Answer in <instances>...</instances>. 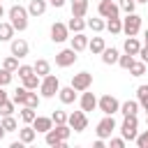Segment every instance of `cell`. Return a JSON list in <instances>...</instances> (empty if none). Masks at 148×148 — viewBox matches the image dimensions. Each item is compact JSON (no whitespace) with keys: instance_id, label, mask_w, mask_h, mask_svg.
Returning a JSON list of instances; mask_svg holds the SVG:
<instances>
[{"instance_id":"6da1fadb","label":"cell","mask_w":148,"mask_h":148,"mask_svg":"<svg viewBox=\"0 0 148 148\" xmlns=\"http://www.w3.org/2000/svg\"><path fill=\"white\" fill-rule=\"evenodd\" d=\"M7 14H9V23H12L14 30L23 32V30L28 28V9H25V7H21V5H12Z\"/></svg>"},{"instance_id":"7a4b0ae2","label":"cell","mask_w":148,"mask_h":148,"mask_svg":"<svg viewBox=\"0 0 148 148\" xmlns=\"http://www.w3.org/2000/svg\"><path fill=\"white\" fill-rule=\"evenodd\" d=\"M58 90H60L58 76H53V74L42 76V81H39V92H42V97H46V99H49V97H56Z\"/></svg>"},{"instance_id":"3957f363","label":"cell","mask_w":148,"mask_h":148,"mask_svg":"<svg viewBox=\"0 0 148 148\" xmlns=\"http://www.w3.org/2000/svg\"><path fill=\"white\" fill-rule=\"evenodd\" d=\"M136 127H139L136 116H125V120H123V125H120V134H123V139H125V141H134L136 134H139Z\"/></svg>"},{"instance_id":"277c9868","label":"cell","mask_w":148,"mask_h":148,"mask_svg":"<svg viewBox=\"0 0 148 148\" xmlns=\"http://www.w3.org/2000/svg\"><path fill=\"white\" fill-rule=\"evenodd\" d=\"M139 30H141V16L134 14V12H130V14L123 18V32H125L127 37H134Z\"/></svg>"},{"instance_id":"5b68a950","label":"cell","mask_w":148,"mask_h":148,"mask_svg":"<svg viewBox=\"0 0 148 148\" xmlns=\"http://www.w3.org/2000/svg\"><path fill=\"white\" fill-rule=\"evenodd\" d=\"M97 106H99V111H102L104 116H113V113L120 109V102H118L113 95H104V97L97 99Z\"/></svg>"},{"instance_id":"8992f818","label":"cell","mask_w":148,"mask_h":148,"mask_svg":"<svg viewBox=\"0 0 148 148\" xmlns=\"http://www.w3.org/2000/svg\"><path fill=\"white\" fill-rule=\"evenodd\" d=\"M67 125L74 130V132H83L88 127V118H86V111H74L67 116Z\"/></svg>"},{"instance_id":"52a82bcc","label":"cell","mask_w":148,"mask_h":148,"mask_svg":"<svg viewBox=\"0 0 148 148\" xmlns=\"http://www.w3.org/2000/svg\"><path fill=\"white\" fill-rule=\"evenodd\" d=\"M113 130H116V120H113V116H104L99 123H97V136L99 139H109L111 134H113Z\"/></svg>"},{"instance_id":"ba28073f","label":"cell","mask_w":148,"mask_h":148,"mask_svg":"<svg viewBox=\"0 0 148 148\" xmlns=\"http://www.w3.org/2000/svg\"><path fill=\"white\" fill-rule=\"evenodd\" d=\"M97 12H99V16H104V18H118V14H120V7H118L113 0H99V7H97Z\"/></svg>"},{"instance_id":"9c48e42d","label":"cell","mask_w":148,"mask_h":148,"mask_svg":"<svg viewBox=\"0 0 148 148\" xmlns=\"http://www.w3.org/2000/svg\"><path fill=\"white\" fill-rule=\"evenodd\" d=\"M76 58H79V56H76V51L69 46V49H62V51H58V53H56V65H58V67H69V65H74V62H76Z\"/></svg>"},{"instance_id":"30bf717a","label":"cell","mask_w":148,"mask_h":148,"mask_svg":"<svg viewBox=\"0 0 148 148\" xmlns=\"http://www.w3.org/2000/svg\"><path fill=\"white\" fill-rule=\"evenodd\" d=\"M90 86H92V74H90V72H79V74H74V79H72V88H74V90L83 92V90H88Z\"/></svg>"},{"instance_id":"8fae6325","label":"cell","mask_w":148,"mask_h":148,"mask_svg":"<svg viewBox=\"0 0 148 148\" xmlns=\"http://www.w3.org/2000/svg\"><path fill=\"white\" fill-rule=\"evenodd\" d=\"M67 37H69V28H67L65 23H58V21H56V23L51 25V39L60 44V42H65Z\"/></svg>"},{"instance_id":"7c38bea8","label":"cell","mask_w":148,"mask_h":148,"mask_svg":"<svg viewBox=\"0 0 148 148\" xmlns=\"http://www.w3.org/2000/svg\"><path fill=\"white\" fill-rule=\"evenodd\" d=\"M28 42L25 39H12V56H16V58H25L28 56Z\"/></svg>"},{"instance_id":"4fadbf2b","label":"cell","mask_w":148,"mask_h":148,"mask_svg":"<svg viewBox=\"0 0 148 148\" xmlns=\"http://www.w3.org/2000/svg\"><path fill=\"white\" fill-rule=\"evenodd\" d=\"M97 109V97L92 95V92H86L83 90V95H81V111H95Z\"/></svg>"},{"instance_id":"5bb4252c","label":"cell","mask_w":148,"mask_h":148,"mask_svg":"<svg viewBox=\"0 0 148 148\" xmlns=\"http://www.w3.org/2000/svg\"><path fill=\"white\" fill-rule=\"evenodd\" d=\"M30 125L35 127V132H44V134H46V132L53 127V120H51V118H44V116H35V120H32Z\"/></svg>"},{"instance_id":"9a60e30c","label":"cell","mask_w":148,"mask_h":148,"mask_svg":"<svg viewBox=\"0 0 148 148\" xmlns=\"http://www.w3.org/2000/svg\"><path fill=\"white\" fill-rule=\"evenodd\" d=\"M46 146H56V148H65V146H67V141H62V139L58 136V132H56V127H51V130L46 132Z\"/></svg>"},{"instance_id":"2e32d148","label":"cell","mask_w":148,"mask_h":148,"mask_svg":"<svg viewBox=\"0 0 148 148\" xmlns=\"http://www.w3.org/2000/svg\"><path fill=\"white\" fill-rule=\"evenodd\" d=\"M72 49L79 53V51H83V49H88V37L83 35V32H74V37H72Z\"/></svg>"},{"instance_id":"e0dca14e","label":"cell","mask_w":148,"mask_h":148,"mask_svg":"<svg viewBox=\"0 0 148 148\" xmlns=\"http://www.w3.org/2000/svg\"><path fill=\"white\" fill-rule=\"evenodd\" d=\"M118 111H120L123 116H136V111H139V102H136V99H127V102L120 104Z\"/></svg>"},{"instance_id":"ac0fdd59","label":"cell","mask_w":148,"mask_h":148,"mask_svg":"<svg viewBox=\"0 0 148 148\" xmlns=\"http://www.w3.org/2000/svg\"><path fill=\"white\" fill-rule=\"evenodd\" d=\"M35 136H37V132H35V127H32V125H25V127H21V130H18V139H21L23 143H32V141H35Z\"/></svg>"},{"instance_id":"d6986e66","label":"cell","mask_w":148,"mask_h":148,"mask_svg":"<svg viewBox=\"0 0 148 148\" xmlns=\"http://www.w3.org/2000/svg\"><path fill=\"white\" fill-rule=\"evenodd\" d=\"M46 12V2L44 0H30V5H28V14L30 16H42Z\"/></svg>"},{"instance_id":"ffe728a7","label":"cell","mask_w":148,"mask_h":148,"mask_svg":"<svg viewBox=\"0 0 148 148\" xmlns=\"http://www.w3.org/2000/svg\"><path fill=\"white\" fill-rule=\"evenodd\" d=\"M58 97H60L62 104H72V102L76 99V92H74L72 86H67V88H60V90H58Z\"/></svg>"},{"instance_id":"44dd1931","label":"cell","mask_w":148,"mask_h":148,"mask_svg":"<svg viewBox=\"0 0 148 148\" xmlns=\"http://www.w3.org/2000/svg\"><path fill=\"white\" fill-rule=\"evenodd\" d=\"M32 69H35L37 76H46V74H51V65H49V60H44V58H39V60L32 65Z\"/></svg>"},{"instance_id":"7402d4cb","label":"cell","mask_w":148,"mask_h":148,"mask_svg":"<svg viewBox=\"0 0 148 148\" xmlns=\"http://www.w3.org/2000/svg\"><path fill=\"white\" fill-rule=\"evenodd\" d=\"M88 0H72V16H86Z\"/></svg>"},{"instance_id":"603a6c76","label":"cell","mask_w":148,"mask_h":148,"mask_svg":"<svg viewBox=\"0 0 148 148\" xmlns=\"http://www.w3.org/2000/svg\"><path fill=\"white\" fill-rule=\"evenodd\" d=\"M111 35H118V32H123V18L118 16V18H106V25H104Z\"/></svg>"},{"instance_id":"cb8c5ba5","label":"cell","mask_w":148,"mask_h":148,"mask_svg":"<svg viewBox=\"0 0 148 148\" xmlns=\"http://www.w3.org/2000/svg\"><path fill=\"white\" fill-rule=\"evenodd\" d=\"M67 28H69L72 32H83V28H86L83 16H72V18H69V23H67Z\"/></svg>"},{"instance_id":"d4e9b609","label":"cell","mask_w":148,"mask_h":148,"mask_svg":"<svg viewBox=\"0 0 148 148\" xmlns=\"http://www.w3.org/2000/svg\"><path fill=\"white\" fill-rule=\"evenodd\" d=\"M139 49H141V44H139V39H136V37H127V39H125V53L136 56V53H139Z\"/></svg>"},{"instance_id":"484cf974","label":"cell","mask_w":148,"mask_h":148,"mask_svg":"<svg viewBox=\"0 0 148 148\" xmlns=\"http://www.w3.org/2000/svg\"><path fill=\"white\" fill-rule=\"evenodd\" d=\"M102 62H104V65L118 62V51H116V49H104V51H102Z\"/></svg>"},{"instance_id":"4316f807","label":"cell","mask_w":148,"mask_h":148,"mask_svg":"<svg viewBox=\"0 0 148 148\" xmlns=\"http://www.w3.org/2000/svg\"><path fill=\"white\" fill-rule=\"evenodd\" d=\"M39 79H42V76H37V74L32 72V74H28V76L21 79V81H23V86H25L28 90H37V88H39Z\"/></svg>"},{"instance_id":"83f0119b","label":"cell","mask_w":148,"mask_h":148,"mask_svg":"<svg viewBox=\"0 0 148 148\" xmlns=\"http://www.w3.org/2000/svg\"><path fill=\"white\" fill-rule=\"evenodd\" d=\"M88 49L92 51V53H102L106 46H104V37H92L90 42H88Z\"/></svg>"},{"instance_id":"f1b7e54d","label":"cell","mask_w":148,"mask_h":148,"mask_svg":"<svg viewBox=\"0 0 148 148\" xmlns=\"http://www.w3.org/2000/svg\"><path fill=\"white\" fill-rule=\"evenodd\" d=\"M28 92H30V90H28L25 86H23V88H16V90H14V97H12V99H14V104H25Z\"/></svg>"},{"instance_id":"f546056e","label":"cell","mask_w":148,"mask_h":148,"mask_svg":"<svg viewBox=\"0 0 148 148\" xmlns=\"http://www.w3.org/2000/svg\"><path fill=\"white\" fill-rule=\"evenodd\" d=\"M35 116H37V113H35V109H32V106H25V104H23V109H21V120H23L25 125H30V123L35 120Z\"/></svg>"},{"instance_id":"4dcf8cb0","label":"cell","mask_w":148,"mask_h":148,"mask_svg":"<svg viewBox=\"0 0 148 148\" xmlns=\"http://www.w3.org/2000/svg\"><path fill=\"white\" fill-rule=\"evenodd\" d=\"M14 35V28L12 23H0V42H9Z\"/></svg>"},{"instance_id":"1f68e13d","label":"cell","mask_w":148,"mask_h":148,"mask_svg":"<svg viewBox=\"0 0 148 148\" xmlns=\"http://www.w3.org/2000/svg\"><path fill=\"white\" fill-rule=\"evenodd\" d=\"M136 102H139L143 109L148 106V86H139V88H136Z\"/></svg>"},{"instance_id":"d6a6232c","label":"cell","mask_w":148,"mask_h":148,"mask_svg":"<svg viewBox=\"0 0 148 148\" xmlns=\"http://www.w3.org/2000/svg\"><path fill=\"white\" fill-rule=\"evenodd\" d=\"M130 74H132V76H143V74H146V62H143V60H139V62L134 60L132 67H130Z\"/></svg>"},{"instance_id":"836d02e7","label":"cell","mask_w":148,"mask_h":148,"mask_svg":"<svg viewBox=\"0 0 148 148\" xmlns=\"http://www.w3.org/2000/svg\"><path fill=\"white\" fill-rule=\"evenodd\" d=\"M2 67H5L7 72H16V69H18V58H16V56H9V58H5Z\"/></svg>"},{"instance_id":"e575fe53","label":"cell","mask_w":148,"mask_h":148,"mask_svg":"<svg viewBox=\"0 0 148 148\" xmlns=\"http://www.w3.org/2000/svg\"><path fill=\"white\" fill-rule=\"evenodd\" d=\"M86 25H88V28H90V30H95V32H102V30H104V25H106V23H104V21H102V18H90V21H86Z\"/></svg>"},{"instance_id":"d590c367","label":"cell","mask_w":148,"mask_h":148,"mask_svg":"<svg viewBox=\"0 0 148 148\" xmlns=\"http://www.w3.org/2000/svg\"><path fill=\"white\" fill-rule=\"evenodd\" d=\"M2 127H5V132H16V120L12 118V116H2Z\"/></svg>"},{"instance_id":"8d00e7d4","label":"cell","mask_w":148,"mask_h":148,"mask_svg":"<svg viewBox=\"0 0 148 148\" xmlns=\"http://www.w3.org/2000/svg\"><path fill=\"white\" fill-rule=\"evenodd\" d=\"M118 7H120L125 14H130V12H134V7H136V0H118Z\"/></svg>"},{"instance_id":"74e56055","label":"cell","mask_w":148,"mask_h":148,"mask_svg":"<svg viewBox=\"0 0 148 148\" xmlns=\"http://www.w3.org/2000/svg\"><path fill=\"white\" fill-rule=\"evenodd\" d=\"M132 62H134V56H130V53H127V56H118V65H120L123 69H130Z\"/></svg>"},{"instance_id":"f35d334b","label":"cell","mask_w":148,"mask_h":148,"mask_svg":"<svg viewBox=\"0 0 148 148\" xmlns=\"http://www.w3.org/2000/svg\"><path fill=\"white\" fill-rule=\"evenodd\" d=\"M12 111H14V102H0V116H12Z\"/></svg>"},{"instance_id":"ab89813d","label":"cell","mask_w":148,"mask_h":148,"mask_svg":"<svg viewBox=\"0 0 148 148\" xmlns=\"http://www.w3.org/2000/svg\"><path fill=\"white\" fill-rule=\"evenodd\" d=\"M134 141H136V146H139V148H148V130H146V132H141V134H136V139H134Z\"/></svg>"},{"instance_id":"60d3db41","label":"cell","mask_w":148,"mask_h":148,"mask_svg":"<svg viewBox=\"0 0 148 148\" xmlns=\"http://www.w3.org/2000/svg\"><path fill=\"white\" fill-rule=\"evenodd\" d=\"M51 120H53L56 125H60V123H67V113H65V111H53Z\"/></svg>"},{"instance_id":"b9f144b4","label":"cell","mask_w":148,"mask_h":148,"mask_svg":"<svg viewBox=\"0 0 148 148\" xmlns=\"http://www.w3.org/2000/svg\"><path fill=\"white\" fill-rule=\"evenodd\" d=\"M32 72H35V69H32L30 65H21V67L16 69V74H18V79H25V76H28V74H32Z\"/></svg>"},{"instance_id":"7bdbcfd3","label":"cell","mask_w":148,"mask_h":148,"mask_svg":"<svg viewBox=\"0 0 148 148\" xmlns=\"http://www.w3.org/2000/svg\"><path fill=\"white\" fill-rule=\"evenodd\" d=\"M7 83H12V72H7L5 67L0 69V86H7Z\"/></svg>"},{"instance_id":"ee69618b","label":"cell","mask_w":148,"mask_h":148,"mask_svg":"<svg viewBox=\"0 0 148 148\" xmlns=\"http://www.w3.org/2000/svg\"><path fill=\"white\" fill-rule=\"evenodd\" d=\"M39 104V97H37V92H28V99H25V106H37Z\"/></svg>"},{"instance_id":"f6af8a7d","label":"cell","mask_w":148,"mask_h":148,"mask_svg":"<svg viewBox=\"0 0 148 148\" xmlns=\"http://www.w3.org/2000/svg\"><path fill=\"white\" fill-rule=\"evenodd\" d=\"M136 56H141V60H143V62H148V46H141Z\"/></svg>"},{"instance_id":"bcb514c9","label":"cell","mask_w":148,"mask_h":148,"mask_svg":"<svg viewBox=\"0 0 148 148\" xmlns=\"http://www.w3.org/2000/svg\"><path fill=\"white\" fill-rule=\"evenodd\" d=\"M125 146V139H111V148H123Z\"/></svg>"},{"instance_id":"7dc6e473","label":"cell","mask_w":148,"mask_h":148,"mask_svg":"<svg viewBox=\"0 0 148 148\" xmlns=\"http://www.w3.org/2000/svg\"><path fill=\"white\" fill-rule=\"evenodd\" d=\"M95 148H104V139H99V136H97V141H95Z\"/></svg>"},{"instance_id":"c3c4849f","label":"cell","mask_w":148,"mask_h":148,"mask_svg":"<svg viewBox=\"0 0 148 148\" xmlns=\"http://www.w3.org/2000/svg\"><path fill=\"white\" fill-rule=\"evenodd\" d=\"M51 5H53V7H62V5H65V0H51Z\"/></svg>"},{"instance_id":"681fc988","label":"cell","mask_w":148,"mask_h":148,"mask_svg":"<svg viewBox=\"0 0 148 148\" xmlns=\"http://www.w3.org/2000/svg\"><path fill=\"white\" fill-rule=\"evenodd\" d=\"M5 99H7V92H5V90H2V86H0V102H5Z\"/></svg>"},{"instance_id":"f907efd6","label":"cell","mask_w":148,"mask_h":148,"mask_svg":"<svg viewBox=\"0 0 148 148\" xmlns=\"http://www.w3.org/2000/svg\"><path fill=\"white\" fill-rule=\"evenodd\" d=\"M7 132H5V127H2V123H0V141H2V136H5Z\"/></svg>"},{"instance_id":"816d5d0a","label":"cell","mask_w":148,"mask_h":148,"mask_svg":"<svg viewBox=\"0 0 148 148\" xmlns=\"http://www.w3.org/2000/svg\"><path fill=\"white\" fill-rule=\"evenodd\" d=\"M5 16V7H2V2H0V18Z\"/></svg>"},{"instance_id":"f5cc1de1","label":"cell","mask_w":148,"mask_h":148,"mask_svg":"<svg viewBox=\"0 0 148 148\" xmlns=\"http://www.w3.org/2000/svg\"><path fill=\"white\" fill-rule=\"evenodd\" d=\"M143 39H146V46H148V30L143 32Z\"/></svg>"},{"instance_id":"db71d44e","label":"cell","mask_w":148,"mask_h":148,"mask_svg":"<svg viewBox=\"0 0 148 148\" xmlns=\"http://www.w3.org/2000/svg\"><path fill=\"white\" fill-rule=\"evenodd\" d=\"M136 2H148V0H136Z\"/></svg>"},{"instance_id":"11a10c76","label":"cell","mask_w":148,"mask_h":148,"mask_svg":"<svg viewBox=\"0 0 148 148\" xmlns=\"http://www.w3.org/2000/svg\"><path fill=\"white\" fill-rule=\"evenodd\" d=\"M146 123H148V113H146Z\"/></svg>"},{"instance_id":"9f6ffc18","label":"cell","mask_w":148,"mask_h":148,"mask_svg":"<svg viewBox=\"0 0 148 148\" xmlns=\"http://www.w3.org/2000/svg\"><path fill=\"white\" fill-rule=\"evenodd\" d=\"M146 113H148V106H146Z\"/></svg>"}]
</instances>
